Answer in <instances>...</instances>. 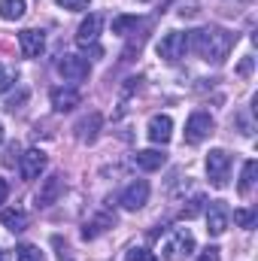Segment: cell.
Masks as SVG:
<instances>
[{
    "instance_id": "6da1fadb",
    "label": "cell",
    "mask_w": 258,
    "mask_h": 261,
    "mask_svg": "<svg viewBox=\"0 0 258 261\" xmlns=\"http://www.w3.org/2000/svg\"><path fill=\"white\" fill-rule=\"evenodd\" d=\"M234 40H237V37H234L231 31H225V28H200V31L189 34V49H194V52H197L203 61H210V64H222V61L228 58Z\"/></svg>"
},
{
    "instance_id": "7a4b0ae2",
    "label": "cell",
    "mask_w": 258,
    "mask_h": 261,
    "mask_svg": "<svg viewBox=\"0 0 258 261\" xmlns=\"http://www.w3.org/2000/svg\"><path fill=\"white\" fill-rule=\"evenodd\" d=\"M194 252V234L189 228H173L170 237L161 243V255L167 261H183Z\"/></svg>"
},
{
    "instance_id": "3957f363",
    "label": "cell",
    "mask_w": 258,
    "mask_h": 261,
    "mask_svg": "<svg viewBox=\"0 0 258 261\" xmlns=\"http://www.w3.org/2000/svg\"><path fill=\"white\" fill-rule=\"evenodd\" d=\"M186 52H189V34H183V31H170L158 40V58H164L170 64L183 61Z\"/></svg>"
},
{
    "instance_id": "277c9868",
    "label": "cell",
    "mask_w": 258,
    "mask_h": 261,
    "mask_svg": "<svg viewBox=\"0 0 258 261\" xmlns=\"http://www.w3.org/2000/svg\"><path fill=\"white\" fill-rule=\"evenodd\" d=\"M228 173H231V155L225 149H213L207 155V176H210V186L216 189H225L228 186Z\"/></svg>"
},
{
    "instance_id": "5b68a950",
    "label": "cell",
    "mask_w": 258,
    "mask_h": 261,
    "mask_svg": "<svg viewBox=\"0 0 258 261\" xmlns=\"http://www.w3.org/2000/svg\"><path fill=\"white\" fill-rule=\"evenodd\" d=\"M213 128H216L213 116H210V113H203V110H194L192 116H189V122H186V143H189V146L203 143V140L213 134Z\"/></svg>"
},
{
    "instance_id": "8992f818",
    "label": "cell",
    "mask_w": 258,
    "mask_h": 261,
    "mask_svg": "<svg viewBox=\"0 0 258 261\" xmlns=\"http://www.w3.org/2000/svg\"><path fill=\"white\" fill-rule=\"evenodd\" d=\"M231 225V210L225 200H210L207 203V234L213 237H222Z\"/></svg>"
},
{
    "instance_id": "52a82bcc",
    "label": "cell",
    "mask_w": 258,
    "mask_h": 261,
    "mask_svg": "<svg viewBox=\"0 0 258 261\" xmlns=\"http://www.w3.org/2000/svg\"><path fill=\"white\" fill-rule=\"evenodd\" d=\"M58 73H61L64 82H82V79H88L91 64L82 55H61L58 58Z\"/></svg>"
},
{
    "instance_id": "ba28073f",
    "label": "cell",
    "mask_w": 258,
    "mask_h": 261,
    "mask_svg": "<svg viewBox=\"0 0 258 261\" xmlns=\"http://www.w3.org/2000/svg\"><path fill=\"white\" fill-rule=\"evenodd\" d=\"M43 170H46V152H43V149H28V152L18 158V173H21L24 182L40 179Z\"/></svg>"
},
{
    "instance_id": "9c48e42d",
    "label": "cell",
    "mask_w": 258,
    "mask_h": 261,
    "mask_svg": "<svg viewBox=\"0 0 258 261\" xmlns=\"http://www.w3.org/2000/svg\"><path fill=\"white\" fill-rule=\"evenodd\" d=\"M146 200H149V182L146 179H134L128 189L122 192V197H119V203L125 206V210H143L146 206Z\"/></svg>"
},
{
    "instance_id": "30bf717a",
    "label": "cell",
    "mask_w": 258,
    "mask_h": 261,
    "mask_svg": "<svg viewBox=\"0 0 258 261\" xmlns=\"http://www.w3.org/2000/svg\"><path fill=\"white\" fill-rule=\"evenodd\" d=\"M146 137L155 143V146H164V143H170V137H173V119L170 116H152L149 119V125H146Z\"/></svg>"
},
{
    "instance_id": "8fae6325",
    "label": "cell",
    "mask_w": 258,
    "mask_h": 261,
    "mask_svg": "<svg viewBox=\"0 0 258 261\" xmlns=\"http://www.w3.org/2000/svg\"><path fill=\"white\" fill-rule=\"evenodd\" d=\"M100 125H104V116L100 113H88V116H82L79 122H76V140L79 143H94L97 140V134H100Z\"/></svg>"
},
{
    "instance_id": "7c38bea8",
    "label": "cell",
    "mask_w": 258,
    "mask_h": 261,
    "mask_svg": "<svg viewBox=\"0 0 258 261\" xmlns=\"http://www.w3.org/2000/svg\"><path fill=\"white\" fill-rule=\"evenodd\" d=\"M100 28H104V18H100V15H88V18L79 24V31H76V43H79L82 49H88V46H97Z\"/></svg>"
},
{
    "instance_id": "4fadbf2b",
    "label": "cell",
    "mask_w": 258,
    "mask_h": 261,
    "mask_svg": "<svg viewBox=\"0 0 258 261\" xmlns=\"http://www.w3.org/2000/svg\"><path fill=\"white\" fill-rule=\"evenodd\" d=\"M18 46H21V55L24 58H40L43 55V49H46V37H43V31H21L18 34Z\"/></svg>"
},
{
    "instance_id": "5bb4252c",
    "label": "cell",
    "mask_w": 258,
    "mask_h": 261,
    "mask_svg": "<svg viewBox=\"0 0 258 261\" xmlns=\"http://www.w3.org/2000/svg\"><path fill=\"white\" fill-rule=\"evenodd\" d=\"M52 110L55 113H70V110H76L79 107V91L76 88H64V85H58V88H52Z\"/></svg>"
},
{
    "instance_id": "9a60e30c",
    "label": "cell",
    "mask_w": 258,
    "mask_h": 261,
    "mask_svg": "<svg viewBox=\"0 0 258 261\" xmlns=\"http://www.w3.org/2000/svg\"><path fill=\"white\" fill-rule=\"evenodd\" d=\"M61 189H64V182H61V176L58 173H52V176H46L43 179V186H40V192H37V206H52L58 197H61Z\"/></svg>"
},
{
    "instance_id": "2e32d148",
    "label": "cell",
    "mask_w": 258,
    "mask_h": 261,
    "mask_svg": "<svg viewBox=\"0 0 258 261\" xmlns=\"http://www.w3.org/2000/svg\"><path fill=\"white\" fill-rule=\"evenodd\" d=\"M164 161H167V155H164V152H158V149H140V152L134 155V164H137L140 170H146V173L161 170V167H164Z\"/></svg>"
},
{
    "instance_id": "e0dca14e",
    "label": "cell",
    "mask_w": 258,
    "mask_h": 261,
    "mask_svg": "<svg viewBox=\"0 0 258 261\" xmlns=\"http://www.w3.org/2000/svg\"><path fill=\"white\" fill-rule=\"evenodd\" d=\"M28 12V0H0V18L3 21H18Z\"/></svg>"
},
{
    "instance_id": "ac0fdd59",
    "label": "cell",
    "mask_w": 258,
    "mask_h": 261,
    "mask_svg": "<svg viewBox=\"0 0 258 261\" xmlns=\"http://www.w3.org/2000/svg\"><path fill=\"white\" fill-rule=\"evenodd\" d=\"M0 225L18 234V231L28 228V213H21V210H3V213H0Z\"/></svg>"
},
{
    "instance_id": "d6986e66",
    "label": "cell",
    "mask_w": 258,
    "mask_h": 261,
    "mask_svg": "<svg viewBox=\"0 0 258 261\" xmlns=\"http://www.w3.org/2000/svg\"><path fill=\"white\" fill-rule=\"evenodd\" d=\"M110 225H113V219H110V216H97L94 222H85V228H82V237H85V240H94V237H97V234H104Z\"/></svg>"
},
{
    "instance_id": "ffe728a7",
    "label": "cell",
    "mask_w": 258,
    "mask_h": 261,
    "mask_svg": "<svg viewBox=\"0 0 258 261\" xmlns=\"http://www.w3.org/2000/svg\"><path fill=\"white\" fill-rule=\"evenodd\" d=\"M255 173H258V164L255 161H246V164H243V176H240V195L243 197L252 192V186H255Z\"/></svg>"
},
{
    "instance_id": "44dd1931",
    "label": "cell",
    "mask_w": 258,
    "mask_h": 261,
    "mask_svg": "<svg viewBox=\"0 0 258 261\" xmlns=\"http://www.w3.org/2000/svg\"><path fill=\"white\" fill-rule=\"evenodd\" d=\"M15 261H46V255L40 252V246L24 243V246H18V249H15Z\"/></svg>"
},
{
    "instance_id": "7402d4cb",
    "label": "cell",
    "mask_w": 258,
    "mask_h": 261,
    "mask_svg": "<svg viewBox=\"0 0 258 261\" xmlns=\"http://www.w3.org/2000/svg\"><path fill=\"white\" fill-rule=\"evenodd\" d=\"M137 28V15H116L113 18V34H119V37H125Z\"/></svg>"
},
{
    "instance_id": "603a6c76",
    "label": "cell",
    "mask_w": 258,
    "mask_h": 261,
    "mask_svg": "<svg viewBox=\"0 0 258 261\" xmlns=\"http://www.w3.org/2000/svg\"><path fill=\"white\" fill-rule=\"evenodd\" d=\"M234 222L240 225V228H255V222H258V213L255 210H234Z\"/></svg>"
},
{
    "instance_id": "cb8c5ba5",
    "label": "cell",
    "mask_w": 258,
    "mask_h": 261,
    "mask_svg": "<svg viewBox=\"0 0 258 261\" xmlns=\"http://www.w3.org/2000/svg\"><path fill=\"white\" fill-rule=\"evenodd\" d=\"M203 206H207V197H203V195H194L192 200H189V206H183V219H186V222H189V219H194Z\"/></svg>"
},
{
    "instance_id": "d4e9b609",
    "label": "cell",
    "mask_w": 258,
    "mask_h": 261,
    "mask_svg": "<svg viewBox=\"0 0 258 261\" xmlns=\"http://www.w3.org/2000/svg\"><path fill=\"white\" fill-rule=\"evenodd\" d=\"M12 85H15V73H12L6 64H0V94H6Z\"/></svg>"
},
{
    "instance_id": "484cf974",
    "label": "cell",
    "mask_w": 258,
    "mask_h": 261,
    "mask_svg": "<svg viewBox=\"0 0 258 261\" xmlns=\"http://www.w3.org/2000/svg\"><path fill=\"white\" fill-rule=\"evenodd\" d=\"M125 261H158V255L155 252H149V249H131L128 255H125Z\"/></svg>"
},
{
    "instance_id": "4316f807",
    "label": "cell",
    "mask_w": 258,
    "mask_h": 261,
    "mask_svg": "<svg viewBox=\"0 0 258 261\" xmlns=\"http://www.w3.org/2000/svg\"><path fill=\"white\" fill-rule=\"evenodd\" d=\"M88 3L91 0H58V6L61 9H70V12H82V9H88Z\"/></svg>"
},
{
    "instance_id": "83f0119b",
    "label": "cell",
    "mask_w": 258,
    "mask_h": 261,
    "mask_svg": "<svg viewBox=\"0 0 258 261\" xmlns=\"http://www.w3.org/2000/svg\"><path fill=\"white\" fill-rule=\"evenodd\" d=\"M194 261H222V255H219V249H216V246H207V249H203Z\"/></svg>"
},
{
    "instance_id": "f1b7e54d",
    "label": "cell",
    "mask_w": 258,
    "mask_h": 261,
    "mask_svg": "<svg viewBox=\"0 0 258 261\" xmlns=\"http://www.w3.org/2000/svg\"><path fill=\"white\" fill-rule=\"evenodd\" d=\"M252 64H255L252 55H246V58L240 61V67H237V73H240V76H249V73H252Z\"/></svg>"
},
{
    "instance_id": "f546056e",
    "label": "cell",
    "mask_w": 258,
    "mask_h": 261,
    "mask_svg": "<svg viewBox=\"0 0 258 261\" xmlns=\"http://www.w3.org/2000/svg\"><path fill=\"white\" fill-rule=\"evenodd\" d=\"M6 197H9V182L0 179V203H6Z\"/></svg>"
},
{
    "instance_id": "4dcf8cb0",
    "label": "cell",
    "mask_w": 258,
    "mask_h": 261,
    "mask_svg": "<svg viewBox=\"0 0 258 261\" xmlns=\"http://www.w3.org/2000/svg\"><path fill=\"white\" fill-rule=\"evenodd\" d=\"M0 143H3V125H0Z\"/></svg>"
},
{
    "instance_id": "1f68e13d",
    "label": "cell",
    "mask_w": 258,
    "mask_h": 261,
    "mask_svg": "<svg viewBox=\"0 0 258 261\" xmlns=\"http://www.w3.org/2000/svg\"><path fill=\"white\" fill-rule=\"evenodd\" d=\"M3 258H6V255H3V252H0V261H3Z\"/></svg>"
},
{
    "instance_id": "d6a6232c",
    "label": "cell",
    "mask_w": 258,
    "mask_h": 261,
    "mask_svg": "<svg viewBox=\"0 0 258 261\" xmlns=\"http://www.w3.org/2000/svg\"><path fill=\"white\" fill-rule=\"evenodd\" d=\"M3 261H9V258H3Z\"/></svg>"
}]
</instances>
